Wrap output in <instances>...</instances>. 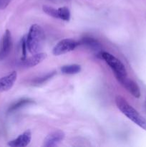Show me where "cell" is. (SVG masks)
Here are the masks:
<instances>
[{
  "label": "cell",
  "mask_w": 146,
  "mask_h": 147,
  "mask_svg": "<svg viewBox=\"0 0 146 147\" xmlns=\"http://www.w3.org/2000/svg\"><path fill=\"white\" fill-rule=\"evenodd\" d=\"M117 80L132 96H134L135 98H137L140 97L141 93H140V88L138 87L135 82L129 78L127 76L118 78H117Z\"/></svg>",
  "instance_id": "5b68a950"
},
{
  "label": "cell",
  "mask_w": 146,
  "mask_h": 147,
  "mask_svg": "<svg viewBox=\"0 0 146 147\" xmlns=\"http://www.w3.org/2000/svg\"><path fill=\"white\" fill-rule=\"evenodd\" d=\"M100 57L103 59L106 62V63L110 66V67L114 73L116 78L127 76V70H126L124 64L119 59H117V57H115L110 53L104 51L101 52L100 53Z\"/></svg>",
  "instance_id": "3957f363"
},
{
  "label": "cell",
  "mask_w": 146,
  "mask_h": 147,
  "mask_svg": "<svg viewBox=\"0 0 146 147\" xmlns=\"http://www.w3.org/2000/svg\"><path fill=\"white\" fill-rule=\"evenodd\" d=\"M31 140V131L27 130L20 134L15 139L10 141L8 143V146L11 147H26L29 144Z\"/></svg>",
  "instance_id": "9c48e42d"
},
{
  "label": "cell",
  "mask_w": 146,
  "mask_h": 147,
  "mask_svg": "<svg viewBox=\"0 0 146 147\" xmlns=\"http://www.w3.org/2000/svg\"><path fill=\"white\" fill-rule=\"evenodd\" d=\"M27 50L31 54L40 53L44 42V32L40 25L34 24L31 26L26 37Z\"/></svg>",
  "instance_id": "7a4b0ae2"
},
{
  "label": "cell",
  "mask_w": 146,
  "mask_h": 147,
  "mask_svg": "<svg viewBox=\"0 0 146 147\" xmlns=\"http://www.w3.org/2000/svg\"><path fill=\"white\" fill-rule=\"evenodd\" d=\"M11 0H0V9H4L10 4Z\"/></svg>",
  "instance_id": "ac0fdd59"
},
{
  "label": "cell",
  "mask_w": 146,
  "mask_h": 147,
  "mask_svg": "<svg viewBox=\"0 0 146 147\" xmlns=\"http://www.w3.org/2000/svg\"><path fill=\"white\" fill-rule=\"evenodd\" d=\"M115 103L117 109L130 121L140 126L143 130L146 131V119L140 114L131 105L129 104L127 100L120 96L115 98Z\"/></svg>",
  "instance_id": "6da1fadb"
},
{
  "label": "cell",
  "mask_w": 146,
  "mask_h": 147,
  "mask_svg": "<svg viewBox=\"0 0 146 147\" xmlns=\"http://www.w3.org/2000/svg\"><path fill=\"white\" fill-rule=\"evenodd\" d=\"M79 44L86 46L92 50H98L101 48L100 42L92 37H84L79 42Z\"/></svg>",
  "instance_id": "8fae6325"
},
{
  "label": "cell",
  "mask_w": 146,
  "mask_h": 147,
  "mask_svg": "<svg viewBox=\"0 0 146 147\" xmlns=\"http://www.w3.org/2000/svg\"><path fill=\"white\" fill-rule=\"evenodd\" d=\"M47 57V53H37L33 54L29 57H26L24 59H21V65L25 67H32L37 65L40 63L45 60Z\"/></svg>",
  "instance_id": "30bf717a"
},
{
  "label": "cell",
  "mask_w": 146,
  "mask_h": 147,
  "mask_svg": "<svg viewBox=\"0 0 146 147\" xmlns=\"http://www.w3.org/2000/svg\"><path fill=\"white\" fill-rule=\"evenodd\" d=\"M42 9L44 12L49 16L54 17V18H58V13H57V9L54 8L52 7L47 5H44L42 7Z\"/></svg>",
  "instance_id": "9a60e30c"
},
{
  "label": "cell",
  "mask_w": 146,
  "mask_h": 147,
  "mask_svg": "<svg viewBox=\"0 0 146 147\" xmlns=\"http://www.w3.org/2000/svg\"><path fill=\"white\" fill-rule=\"evenodd\" d=\"M54 75V72H53V73H49V74L46 75L45 76H44V77L42 78H40L39 79H37V80H35V82L37 83H44V81H46L47 80H49L50 78H51Z\"/></svg>",
  "instance_id": "e0dca14e"
},
{
  "label": "cell",
  "mask_w": 146,
  "mask_h": 147,
  "mask_svg": "<svg viewBox=\"0 0 146 147\" xmlns=\"http://www.w3.org/2000/svg\"><path fill=\"white\" fill-rule=\"evenodd\" d=\"M21 50H22V58L24 59L27 57V41H26V37H24L21 41Z\"/></svg>",
  "instance_id": "2e32d148"
},
{
  "label": "cell",
  "mask_w": 146,
  "mask_h": 147,
  "mask_svg": "<svg viewBox=\"0 0 146 147\" xmlns=\"http://www.w3.org/2000/svg\"><path fill=\"white\" fill-rule=\"evenodd\" d=\"M57 13H58V19L65 22L70 21L71 14H70V11L68 7H60L59 9H57Z\"/></svg>",
  "instance_id": "5bb4252c"
},
{
  "label": "cell",
  "mask_w": 146,
  "mask_h": 147,
  "mask_svg": "<svg viewBox=\"0 0 146 147\" xmlns=\"http://www.w3.org/2000/svg\"><path fill=\"white\" fill-rule=\"evenodd\" d=\"M79 45V42L72 39H64L54 46L52 50V53L56 56L61 55L72 51Z\"/></svg>",
  "instance_id": "277c9868"
},
{
  "label": "cell",
  "mask_w": 146,
  "mask_h": 147,
  "mask_svg": "<svg viewBox=\"0 0 146 147\" xmlns=\"http://www.w3.org/2000/svg\"><path fill=\"white\" fill-rule=\"evenodd\" d=\"M17 78V73L12 71L7 76L0 78V93L8 91L14 86Z\"/></svg>",
  "instance_id": "ba28073f"
},
{
  "label": "cell",
  "mask_w": 146,
  "mask_h": 147,
  "mask_svg": "<svg viewBox=\"0 0 146 147\" xmlns=\"http://www.w3.org/2000/svg\"><path fill=\"white\" fill-rule=\"evenodd\" d=\"M12 48V38L11 34L9 30H7L2 37L0 47V60L6 58Z\"/></svg>",
  "instance_id": "8992f818"
},
{
  "label": "cell",
  "mask_w": 146,
  "mask_h": 147,
  "mask_svg": "<svg viewBox=\"0 0 146 147\" xmlns=\"http://www.w3.org/2000/svg\"><path fill=\"white\" fill-rule=\"evenodd\" d=\"M81 71V66L77 64L66 65L62 67L61 72L65 75L77 74Z\"/></svg>",
  "instance_id": "7c38bea8"
},
{
  "label": "cell",
  "mask_w": 146,
  "mask_h": 147,
  "mask_svg": "<svg viewBox=\"0 0 146 147\" xmlns=\"http://www.w3.org/2000/svg\"><path fill=\"white\" fill-rule=\"evenodd\" d=\"M65 134L62 131L57 130L49 134L44 140L43 146L45 147L57 146L64 140Z\"/></svg>",
  "instance_id": "52a82bcc"
},
{
  "label": "cell",
  "mask_w": 146,
  "mask_h": 147,
  "mask_svg": "<svg viewBox=\"0 0 146 147\" xmlns=\"http://www.w3.org/2000/svg\"><path fill=\"white\" fill-rule=\"evenodd\" d=\"M33 103V100H31L29 98H22L20 99L19 100L17 101L16 103H14V104L11 105V106L9 109L8 111L9 112H13L16 110H18L20 108L23 107V106H26V105H28L29 103Z\"/></svg>",
  "instance_id": "4fadbf2b"
}]
</instances>
